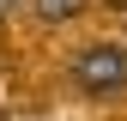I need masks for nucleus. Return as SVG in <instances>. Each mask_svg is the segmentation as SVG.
Returning <instances> with one entry per match:
<instances>
[{"mask_svg":"<svg viewBox=\"0 0 127 121\" xmlns=\"http://www.w3.org/2000/svg\"><path fill=\"white\" fill-rule=\"evenodd\" d=\"M73 85L91 91V97L127 91V42H85L73 55Z\"/></svg>","mask_w":127,"mask_h":121,"instance_id":"1","label":"nucleus"},{"mask_svg":"<svg viewBox=\"0 0 127 121\" xmlns=\"http://www.w3.org/2000/svg\"><path fill=\"white\" fill-rule=\"evenodd\" d=\"M79 6H85V0H36V12H42V18H73Z\"/></svg>","mask_w":127,"mask_h":121,"instance_id":"2","label":"nucleus"}]
</instances>
